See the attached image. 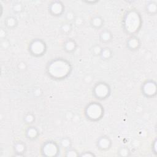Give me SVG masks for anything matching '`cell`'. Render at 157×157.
Instances as JSON below:
<instances>
[{
  "instance_id": "obj_8",
  "label": "cell",
  "mask_w": 157,
  "mask_h": 157,
  "mask_svg": "<svg viewBox=\"0 0 157 157\" xmlns=\"http://www.w3.org/2000/svg\"><path fill=\"white\" fill-rule=\"evenodd\" d=\"M48 12L49 14L53 17H61L66 12L64 4L61 1H52L48 5Z\"/></svg>"
},
{
  "instance_id": "obj_3",
  "label": "cell",
  "mask_w": 157,
  "mask_h": 157,
  "mask_svg": "<svg viewBox=\"0 0 157 157\" xmlns=\"http://www.w3.org/2000/svg\"><path fill=\"white\" fill-rule=\"evenodd\" d=\"M104 108L98 101H91L84 108L83 113L86 119L91 122L101 120L104 115Z\"/></svg>"
},
{
  "instance_id": "obj_34",
  "label": "cell",
  "mask_w": 157,
  "mask_h": 157,
  "mask_svg": "<svg viewBox=\"0 0 157 157\" xmlns=\"http://www.w3.org/2000/svg\"><path fill=\"white\" fill-rule=\"evenodd\" d=\"M85 3H86V4H91V5H94L95 4H96L97 2H99V1H83Z\"/></svg>"
},
{
  "instance_id": "obj_28",
  "label": "cell",
  "mask_w": 157,
  "mask_h": 157,
  "mask_svg": "<svg viewBox=\"0 0 157 157\" xmlns=\"http://www.w3.org/2000/svg\"><path fill=\"white\" fill-rule=\"evenodd\" d=\"M7 29H6L5 27H1L0 28V39L1 40L7 39Z\"/></svg>"
},
{
  "instance_id": "obj_26",
  "label": "cell",
  "mask_w": 157,
  "mask_h": 157,
  "mask_svg": "<svg viewBox=\"0 0 157 157\" xmlns=\"http://www.w3.org/2000/svg\"><path fill=\"white\" fill-rule=\"evenodd\" d=\"M102 48V47L100 44H96L93 45L91 48V52L92 55L94 56H99Z\"/></svg>"
},
{
  "instance_id": "obj_29",
  "label": "cell",
  "mask_w": 157,
  "mask_h": 157,
  "mask_svg": "<svg viewBox=\"0 0 157 157\" xmlns=\"http://www.w3.org/2000/svg\"><path fill=\"white\" fill-rule=\"evenodd\" d=\"M79 156L81 157H94L96 155L91 151H84L80 153Z\"/></svg>"
},
{
  "instance_id": "obj_22",
  "label": "cell",
  "mask_w": 157,
  "mask_h": 157,
  "mask_svg": "<svg viewBox=\"0 0 157 157\" xmlns=\"http://www.w3.org/2000/svg\"><path fill=\"white\" fill-rule=\"evenodd\" d=\"M64 15L65 21L71 23L72 24L74 22V21L77 16L76 15L75 12L72 9H69V10H66Z\"/></svg>"
},
{
  "instance_id": "obj_15",
  "label": "cell",
  "mask_w": 157,
  "mask_h": 157,
  "mask_svg": "<svg viewBox=\"0 0 157 157\" xmlns=\"http://www.w3.org/2000/svg\"><path fill=\"white\" fill-rule=\"evenodd\" d=\"M90 24L92 28L96 30L101 29L104 25V18L99 15H94L91 18Z\"/></svg>"
},
{
  "instance_id": "obj_4",
  "label": "cell",
  "mask_w": 157,
  "mask_h": 157,
  "mask_svg": "<svg viewBox=\"0 0 157 157\" xmlns=\"http://www.w3.org/2000/svg\"><path fill=\"white\" fill-rule=\"evenodd\" d=\"M111 94V87L104 81H100L94 84L92 89L93 96L98 101H104Z\"/></svg>"
},
{
  "instance_id": "obj_6",
  "label": "cell",
  "mask_w": 157,
  "mask_h": 157,
  "mask_svg": "<svg viewBox=\"0 0 157 157\" xmlns=\"http://www.w3.org/2000/svg\"><path fill=\"white\" fill-rule=\"evenodd\" d=\"M61 147L58 144L52 140L44 142L42 144L40 151L41 155L45 157H56L60 153Z\"/></svg>"
},
{
  "instance_id": "obj_16",
  "label": "cell",
  "mask_w": 157,
  "mask_h": 157,
  "mask_svg": "<svg viewBox=\"0 0 157 157\" xmlns=\"http://www.w3.org/2000/svg\"><path fill=\"white\" fill-rule=\"evenodd\" d=\"M5 28L7 29H14L18 25V20L13 15L7 16L4 21Z\"/></svg>"
},
{
  "instance_id": "obj_23",
  "label": "cell",
  "mask_w": 157,
  "mask_h": 157,
  "mask_svg": "<svg viewBox=\"0 0 157 157\" xmlns=\"http://www.w3.org/2000/svg\"><path fill=\"white\" fill-rule=\"evenodd\" d=\"M23 121L25 124L31 125L36 121V116L32 112H27L24 115Z\"/></svg>"
},
{
  "instance_id": "obj_14",
  "label": "cell",
  "mask_w": 157,
  "mask_h": 157,
  "mask_svg": "<svg viewBox=\"0 0 157 157\" xmlns=\"http://www.w3.org/2000/svg\"><path fill=\"white\" fill-rule=\"evenodd\" d=\"M113 36L112 32L109 29H103L99 34V40L104 44H108L113 40Z\"/></svg>"
},
{
  "instance_id": "obj_21",
  "label": "cell",
  "mask_w": 157,
  "mask_h": 157,
  "mask_svg": "<svg viewBox=\"0 0 157 157\" xmlns=\"http://www.w3.org/2000/svg\"><path fill=\"white\" fill-rule=\"evenodd\" d=\"M58 144L61 148L66 150L72 147V142L71 139L69 137H63L59 140Z\"/></svg>"
},
{
  "instance_id": "obj_30",
  "label": "cell",
  "mask_w": 157,
  "mask_h": 157,
  "mask_svg": "<svg viewBox=\"0 0 157 157\" xmlns=\"http://www.w3.org/2000/svg\"><path fill=\"white\" fill-rule=\"evenodd\" d=\"M9 46H10V42L7 39L1 40V47L2 49L4 50L7 49Z\"/></svg>"
},
{
  "instance_id": "obj_19",
  "label": "cell",
  "mask_w": 157,
  "mask_h": 157,
  "mask_svg": "<svg viewBox=\"0 0 157 157\" xmlns=\"http://www.w3.org/2000/svg\"><path fill=\"white\" fill-rule=\"evenodd\" d=\"M73 29V24L64 21L61 23L59 26L60 33L64 36L69 35Z\"/></svg>"
},
{
  "instance_id": "obj_11",
  "label": "cell",
  "mask_w": 157,
  "mask_h": 157,
  "mask_svg": "<svg viewBox=\"0 0 157 157\" xmlns=\"http://www.w3.org/2000/svg\"><path fill=\"white\" fill-rule=\"evenodd\" d=\"M27 150L26 144L22 140L15 141L13 144V151L15 156H24Z\"/></svg>"
},
{
  "instance_id": "obj_9",
  "label": "cell",
  "mask_w": 157,
  "mask_h": 157,
  "mask_svg": "<svg viewBox=\"0 0 157 157\" xmlns=\"http://www.w3.org/2000/svg\"><path fill=\"white\" fill-rule=\"evenodd\" d=\"M96 145L98 150L100 151H107L112 146V140L109 136L107 135H102L98 138Z\"/></svg>"
},
{
  "instance_id": "obj_31",
  "label": "cell",
  "mask_w": 157,
  "mask_h": 157,
  "mask_svg": "<svg viewBox=\"0 0 157 157\" xmlns=\"http://www.w3.org/2000/svg\"><path fill=\"white\" fill-rule=\"evenodd\" d=\"M33 94L34 95V96L36 97V98H38V97H40L42 94V90L39 87H37V88H35L33 89Z\"/></svg>"
},
{
  "instance_id": "obj_24",
  "label": "cell",
  "mask_w": 157,
  "mask_h": 157,
  "mask_svg": "<svg viewBox=\"0 0 157 157\" xmlns=\"http://www.w3.org/2000/svg\"><path fill=\"white\" fill-rule=\"evenodd\" d=\"M131 150L127 146H121L117 150V155L120 157H128L131 156Z\"/></svg>"
},
{
  "instance_id": "obj_13",
  "label": "cell",
  "mask_w": 157,
  "mask_h": 157,
  "mask_svg": "<svg viewBox=\"0 0 157 157\" xmlns=\"http://www.w3.org/2000/svg\"><path fill=\"white\" fill-rule=\"evenodd\" d=\"M78 47L77 43L76 41L72 38L67 39L63 44V50L69 54L74 53Z\"/></svg>"
},
{
  "instance_id": "obj_33",
  "label": "cell",
  "mask_w": 157,
  "mask_h": 157,
  "mask_svg": "<svg viewBox=\"0 0 157 157\" xmlns=\"http://www.w3.org/2000/svg\"><path fill=\"white\" fill-rule=\"evenodd\" d=\"M156 142H157V139L155 138L154 140L153 141L151 144V151L153 153H154L155 155H157V149H156Z\"/></svg>"
},
{
  "instance_id": "obj_1",
  "label": "cell",
  "mask_w": 157,
  "mask_h": 157,
  "mask_svg": "<svg viewBox=\"0 0 157 157\" xmlns=\"http://www.w3.org/2000/svg\"><path fill=\"white\" fill-rule=\"evenodd\" d=\"M73 66L71 63L63 58H56L48 62L45 67L47 75L54 80H63L72 73Z\"/></svg>"
},
{
  "instance_id": "obj_25",
  "label": "cell",
  "mask_w": 157,
  "mask_h": 157,
  "mask_svg": "<svg viewBox=\"0 0 157 157\" xmlns=\"http://www.w3.org/2000/svg\"><path fill=\"white\" fill-rule=\"evenodd\" d=\"M78 151L72 147L64 150V156L66 157H76L79 156Z\"/></svg>"
},
{
  "instance_id": "obj_5",
  "label": "cell",
  "mask_w": 157,
  "mask_h": 157,
  "mask_svg": "<svg viewBox=\"0 0 157 157\" xmlns=\"http://www.w3.org/2000/svg\"><path fill=\"white\" fill-rule=\"evenodd\" d=\"M28 50L31 55L34 57H41L44 56L47 50L46 42L42 39L35 38L30 41Z\"/></svg>"
},
{
  "instance_id": "obj_17",
  "label": "cell",
  "mask_w": 157,
  "mask_h": 157,
  "mask_svg": "<svg viewBox=\"0 0 157 157\" xmlns=\"http://www.w3.org/2000/svg\"><path fill=\"white\" fill-rule=\"evenodd\" d=\"M145 11L149 15H156L157 13V2L148 1L145 3Z\"/></svg>"
},
{
  "instance_id": "obj_18",
  "label": "cell",
  "mask_w": 157,
  "mask_h": 157,
  "mask_svg": "<svg viewBox=\"0 0 157 157\" xmlns=\"http://www.w3.org/2000/svg\"><path fill=\"white\" fill-rule=\"evenodd\" d=\"M113 56L112 50L109 47H102L99 57L103 61L110 60Z\"/></svg>"
},
{
  "instance_id": "obj_20",
  "label": "cell",
  "mask_w": 157,
  "mask_h": 157,
  "mask_svg": "<svg viewBox=\"0 0 157 157\" xmlns=\"http://www.w3.org/2000/svg\"><path fill=\"white\" fill-rule=\"evenodd\" d=\"M25 10V6L21 1H16L13 2L12 4V10L13 14H20Z\"/></svg>"
},
{
  "instance_id": "obj_27",
  "label": "cell",
  "mask_w": 157,
  "mask_h": 157,
  "mask_svg": "<svg viewBox=\"0 0 157 157\" xmlns=\"http://www.w3.org/2000/svg\"><path fill=\"white\" fill-rule=\"evenodd\" d=\"M17 69L20 71H25L28 68V65L26 64V62L23 61H20L18 64H17Z\"/></svg>"
},
{
  "instance_id": "obj_12",
  "label": "cell",
  "mask_w": 157,
  "mask_h": 157,
  "mask_svg": "<svg viewBox=\"0 0 157 157\" xmlns=\"http://www.w3.org/2000/svg\"><path fill=\"white\" fill-rule=\"evenodd\" d=\"M39 129L34 126L28 125L25 130V137L29 140H36L39 137Z\"/></svg>"
},
{
  "instance_id": "obj_7",
  "label": "cell",
  "mask_w": 157,
  "mask_h": 157,
  "mask_svg": "<svg viewBox=\"0 0 157 157\" xmlns=\"http://www.w3.org/2000/svg\"><path fill=\"white\" fill-rule=\"evenodd\" d=\"M140 91L142 94L147 98H153L157 93V85L155 80L148 79L141 85Z\"/></svg>"
},
{
  "instance_id": "obj_10",
  "label": "cell",
  "mask_w": 157,
  "mask_h": 157,
  "mask_svg": "<svg viewBox=\"0 0 157 157\" xmlns=\"http://www.w3.org/2000/svg\"><path fill=\"white\" fill-rule=\"evenodd\" d=\"M126 48L132 52L138 50L141 46V41L137 35L129 36L126 40Z\"/></svg>"
},
{
  "instance_id": "obj_32",
  "label": "cell",
  "mask_w": 157,
  "mask_h": 157,
  "mask_svg": "<svg viewBox=\"0 0 157 157\" xmlns=\"http://www.w3.org/2000/svg\"><path fill=\"white\" fill-rule=\"evenodd\" d=\"M83 22H84V21H83V18L82 17L77 16L74 22L73 23V25H75L78 26L80 25H82L83 23Z\"/></svg>"
},
{
  "instance_id": "obj_2",
  "label": "cell",
  "mask_w": 157,
  "mask_h": 157,
  "mask_svg": "<svg viewBox=\"0 0 157 157\" xmlns=\"http://www.w3.org/2000/svg\"><path fill=\"white\" fill-rule=\"evenodd\" d=\"M142 18L140 12L136 9L127 10L123 17L122 27L128 36L136 35L141 29Z\"/></svg>"
}]
</instances>
